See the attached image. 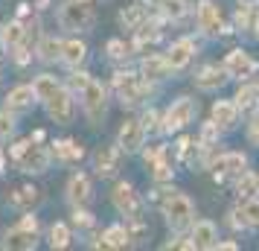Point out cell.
I'll use <instances>...</instances> for the list:
<instances>
[{
    "label": "cell",
    "mask_w": 259,
    "mask_h": 251,
    "mask_svg": "<svg viewBox=\"0 0 259 251\" xmlns=\"http://www.w3.org/2000/svg\"><path fill=\"white\" fill-rule=\"evenodd\" d=\"M38 245V216L26 213L15 228L6 231L3 237V248H15V251H32Z\"/></svg>",
    "instance_id": "obj_7"
},
{
    "label": "cell",
    "mask_w": 259,
    "mask_h": 251,
    "mask_svg": "<svg viewBox=\"0 0 259 251\" xmlns=\"http://www.w3.org/2000/svg\"><path fill=\"white\" fill-rule=\"evenodd\" d=\"M73 225L76 228H94V216L84 207H73Z\"/></svg>",
    "instance_id": "obj_40"
},
{
    "label": "cell",
    "mask_w": 259,
    "mask_h": 251,
    "mask_svg": "<svg viewBox=\"0 0 259 251\" xmlns=\"http://www.w3.org/2000/svg\"><path fill=\"white\" fill-rule=\"evenodd\" d=\"M212 248L219 251H239V242H233V239H215V245Z\"/></svg>",
    "instance_id": "obj_43"
},
{
    "label": "cell",
    "mask_w": 259,
    "mask_h": 251,
    "mask_svg": "<svg viewBox=\"0 0 259 251\" xmlns=\"http://www.w3.org/2000/svg\"><path fill=\"white\" fill-rule=\"evenodd\" d=\"M84 59H88V44H84L82 38H67V41H61V53H59V61L64 67H82Z\"/></svg>",
    "instance_id": "obj_19"
},
{
    "label": "cell",
    "mask_w": 259,
    "mask_h": 251,
    "mask_svg": "<svg viewBox=\"0 0 259 251\" xmlns=\"http://www.w3.org/2000/svg\"><path fill=\"white\" fill-rule=\"evenodd\" d=\"M239 213H242V219H245L247 228H259V196L245 199V204L239 207Z\"/></svg>",
    "instance_id": "obj_34"
},
{
    "label": "cell",
    "mask_w": 259,
    "mask_h": 251,
    "mask_svg": "<svg viewBox=\"0 0 259 251\" xmlns=\"http://www.w3.org/2000/svg\"><path fill=\"white\" fill-rule=\"evenodd\" d=\"M195 111H198V102H195L192 96H178L175 102L169 105V111L160 117V132L163 134L184 132L189 123L195 120Z\"/></svg>",
    "instance_id": "obj_6"
},
{
    "label": "cell",
    "mask_w": 259,
    "mask_h": 251,
    "mask_svg": "<svg viewBox=\"0 0 259 251\" xmlns=\"http://www.w3.org/2000/svg\"><path fill=\"white\" fill-rule=\"evenodd\" d=\"M227 79H230V76L224 73V67H219V64H207V67L195 76V88L204 91V94H212V91H219Z\"/></svg>",
    "instance_id": "obj_22"
},
{
    "label": "cell",
    "mask_w": 259,
    "mask_h": 251,
    "mask_svg": "<svg viewBox=\"0 0 259 251\" xmlns=\"http://www.w3.org/2000/svg\"><path fill=\"white\" fill-rule=\"evenodd\" d=\"M256 193H259V172H256Z\"/></svg>",
    "instance_id": "obj_45"
},
{
    "label": "cell",
    "mask_w": 259,
    "mask_h": 251,
    "mask_svg": "<svg viewBox=\"0 0 259 251\" xmlns=\"http://www.w3.org/2000/svg\"><path fill=\"white\" fill-rule=\"evenodd\" d=\"M215 239H219V228H215V222H210V219H198V222L189 225V245H192V248H198V251L212 248Z\"/></svg>",
    "instance_id": "obj_16"
},
{
    "label": "cell",
    "mask_w": 259,
    "mask_h": 251,
    "mask_svg": "<svg viewBox=\"0 0 259 251\" xmlns=\"http://www.w3.org/2000/svg\"><path fill=\"white\" fill-rule=\"evenodd\" d=\"M105 50H108V56H111V59H125V56H128V50H131V44L119 41V38H111Z\"/></svg>",
    "instance_id": "obj_39"
},
{
    "label": "cell",
    "mask_w": 259,
    "mask_h": 251,
    "mask_svg": "<svg viewBox=\"0 0 259 251\" xmlns=\"http://www.w3.org/2000/svg\"><path fill=\"white\" fill-rule=\"evenodd\" d=\"M195 24H198L201 35H207V38H219V35L233 32V26L224 24L222 9L212 0H198V6H195Z\"/></svg>",
    "instance_id": "obj_8"
},
{
    "label": "cell",
    "mask_w": 259,
    "mask_h": 251,
    "mask_svg": "<svg viewBox=\"0 0 259 251\" xmlns=\"http://www.w3.org/2000/svg\"><path fill=\"white\" fill-rule=\"evenodd\" d=\"M146 79V82H163V79H169L172 76V67H169V61H166V56H157V53H149L146 59L140 61V70H137Z\"/></svg>",
    "instance_id": "obj_15"
},
{
    "label": "cell",
    "mask_w": 259,
    "mask_h": 251,
    "mask_svg": "<svg viewBox=\"0 0 259 251\" xmlns=\"http://www.w3.org/2000/svg\"><path fill=\"white\" fill-rule=\"evenodd\" d=\"M157 9L166 21H184L189 12V3L187 0H157Z\"/></svg>",
    "instance_id": "obj_30"
},
{
    "label": "cell",
    "mask_w": 259,
    "mask_h": 251,
    "mask_svg": "<svg viewBox=\"0 0 259 251\" xmlns=\"http://www.w3.org/2000/svg\"><path fill=\"white\" fill-rule=\"evenodd\" d=\"M222 67H224V73H227L230 79H247V76L256 73L259 64H256V59H253L250 53H245L242 47H236V50H230V53L224 56Z\"/></svg>",
    "instance_id": "obj_11"
},
{
    "label": "cell",
    "mask_w": 259,
    "mask_h": 251,
    "mask_svg": "<svg viewBox=\"0 0 259 251\" xmlns=\"http://www.w3.org/2000/svg\"><path fill=\"white\" fill-rule=\"evenodd\" d=\"M96 21L91 0H64L59 6V26L67 32H84Z\"/></svg>",
    "instance_id": "obj_4"
},
{
    "label": "cell",
    "mask_w": 259,
    "mask_h": 251,
    "mask_svg": "<svg viewBox=\"0 0 259 251\" xmlns=\"http://www.w3.org/2000/svg\"><path fill=\"white\" fill-rule=\"evenodd\" d=\"M233 102H236V108H239V114L256 111V108H259V85H253V82L242 85V88L236 91Z\"/></svg>",
    "instance_id": "obj_27"
},
{
    "label": "cell",
    "mask_w": 259,
    "mask_h": 251,
    "mask_svg": "<svg viewBox=\"0 0 259 251\" xmlns=\"http://www.w3.org/2000/svg\"><path fill=\"white\" fill-rule=\"evenodd\" d=\"M59 53H61V41L59 38H53V35H47L44 41H41V47H38V56L44 61H56L59 59Z\"/></svg>",
    "instance_id": "obj_35"
},
{
    "label": "cell",
    "mask_w": 259,
    "mask_h": 251,
    "mask_svg": "<svg viewBox=\"0 0 259 251\" xmlns=\"http://www.w3.org/2000/svg\"><path fill=\"white\" fill-rule=\"evenodd\" d=\"M119 161H122V149H119L117 144H114V146H102V149L96 152V158H94L96 175H102V178H111V175H117Z\"/></svg>",
    "instance_id": "obj_18"
},
{
    "label": "cell",
    "mask_w": 259,
    "mask_h": 251,
    "mask_svg": "<svg viewBox=\"0 0 259 251\" xmlns=\"http://www.w3.org/2000/svg\"><path fill=\"white\" fill-rule=\"evenodd\" d=\"M9 161L21 172H29V175H41L50 169V161H53V152L47 146H41V140H18V144L9 146Z\"/></svg>",
    "instance_id": "obj_1"
},
{
    "label": "cell",
    "mask_w": 259,
    "mask_h": 251,
    "mask_svg": "<svg viewBox=\"0 0 259 251\" xmlns=\"http://www.w3.org/2000/svg\"><path fill=\"white\" fill-rule=\"evenodd\" d=\"M59 88H61V82L53 76V73H38L35 79H32V91H35V99L41 102V105H44V102H47Z\"/></svg>",
    "instance_id": "obj_28"
},
{
    "label": "cell",
    "mask_w": 259,
    "mask_h": 251,
    "mask_svg": "<svg viewBox=\"0 0 259 251\" xmlns=\"http://www.w3.org/2000/svg\"><path fill=\"white\" fill-rule=\"evenodd\" d=\"M146 18H149V15H146V9H143L140 3H134V6H125V9L119 12V24L134 32V29H137V26H140Z\"/></svg>",
    "instance_id": "obj_31"
},
{
    "label": "cell",
    "mask_w": 259,
    "mask_h": 251,
    "mask_svg": "<svg viewBox=\"0 0 259 251\" xmlns=\"http://www.w3.org/2000/svg\"><path fill=\"white\" fill-rule=\"evenodd\" d=\"M70 239H73L70 225H64V222H56V225L50 228V248H53V251L67 248V245H70Z\"/></svg>",
    "instance_id": "obj_32"
},
{
    "label": "cell",
    "mask_w": 259,
    "mask_h": 251,
    "mask_svg": "<svg viewBox=\"0 0 259 251\" xmlns=\"http://www.w3.org/2000/svg\"><path fill=\"white\" fill-rule=\"evenodd\" d=\"M143 144H146V129H143V123L140 120H125L117 132V146L125 155H137L143 149Z\"/></svg>",
    "instance_id": "obj_13"
},
{
    "label": "cell",
    "mask_w": 259,
    "mask_h": 251,
    "mask_svg": "<svg viewBox=\"0 0 259 251\" xmlns=\"http://www.w3.org/2000/svg\"><path fill=\"white\" fill-rule=\"evenodd\" d=\"M219 134H222V129L210 120V123L201 129V144H219Z\"/></svg>",
    "instance_id": "obj_41"
},
{
    "label": "cell",
    "mask_w": 259,
    "mask_h": 251,
    "mask_svg": "<svg viewBox=\"0 0 259 251\" xmlns=\"http://www.w3.org/2000/svg\"><path fill=\"white\" fill-rule=\"evenodd\" d=\"M94 196V187H91V175L84 172H73L70 181H67V202L73 207H84Z\"/></svg>",
    "instance_id": "obj_17"
},
{
    "label": "cell",
    "mask_w": 259,
    "mask_h": 251,
    "mask_svg": "<svg viewBox=\"0 0 259 251\" xmlns=\"http://www.w3.org/2000/svg\"><path fill=\"white\" fill-rule=\"evenodd\" d=\"M111 202H114L119 216H125V219H140L143 199L137 196V190H134L131 181H117V187L111 190Z\"/></svg>",
    "instance_id": "obj_9"
},
{
    "label": "cell",
    "mask_w": 259,
    "mask_h": 251,
    "mask_svg": "<svg viewBox=\"0 0 259 251\" xmlns=\"http://www.w3.org/2000/svg\"><path fill=\"white\" fill-rule=\"evenodd\" d=\"M12 134H15V117H12V111L6 108V111H0V144L9 140Z\"/></svg>",
    "instance_id": "obj_38"
},
{
    "label": "cell",
    "mask_w": 259,
    "mask_h": 251,
    "mask_svg": "<svg viewBox=\"0 0 259 251\" xmlns=\"http://www.w3.org/2000/svg\"><path fill=\"white\" fill-rule=\"evenodd\" d=\"M24 41H26V29H24V24H21L18 18H15V21H9V24L0 29V44H3V50H6V53H12L15 47H21Z\"/></svg>",
    "instance_id": "obj_25"
},
{
    "label": "cell",
    "mask_w": 259,
    "mask_h": 251,
    "mask_svg": "<svg viewBox=\"0 0 259 251\" xmlns=\"http://www.w3.org/2000/svg\"><path fill=\"white\" fill-rule=\"evenodd\" d=\"M50 152H53V158H56L59 164H79V161L84 158L82 144H76V140H70V137H61V140H56Z\"/></svg>",
    "instance_id": "obj_23"
},
{
    "label": "cell",
    "mask_w": 259,
    "mask_h": 251,
    "mask_svg": "<svg viewBox=\"0 0 259 251\" xmlns=\"http://www.w3.org/2000/svg\"><path fill=\"white\" fill-rule=\"evenodd\" d=\"M253 35L259 38V12H256V21H253Z\"/></svg>",
    "instance_id": "obj_44"
},
{
    "label": "cell",
    "mask_w": 259,
    "mask_h": 251,
    "mask_svg": "<svg viewBox=\"0 0 259 251\" xmlns=\"http://www.w3.org/2000/svg\"><path fill=\"white\" fill-rule=\"evenodd\" d=\"M38 196H41L38 187H32V184H21V187H15V190L9 193V204L18 207V210H26V207H32V204L38 202Z\"/></svg>",
    "instance_id": "obj_29"
},
{
    "label": "cell",
    "mask_w": 259,
    "mask_h": 251,
    "mask_svg": "<svg viewBox=\"0 0 259 251\" xmlns=\"http://www.w3.org/2000/svg\"><path fill=\"white\" fill-rule=\"evenodd\" d=\"M256 12H259V3L253 0H239V6H236L233 12V29H253V21H256Z\"/></svg>",
    "instance_id": "obj_26"
},
{
    "label": "cell",
    "mask_w": 259,
    "mask_h": 251,
    "mask_svg": "<svg viewBox=\"0 0 259 251\" xmlns=\"http://www.w3.org/2000/svg\"><path fill=\"white\" fill-rule=\"evenodd\" d=\"M76 96L82 99V111H84V117H88V123H91V126H99L108 114V88L91 76L88 85H84Z\"/></svg>",
    "instance_id": "obj_5"
},
{
    "label": "cell",
    "mask_w": 259,
    "mask_h": 251,
    "mask_svg": "<svg viewBox=\"0 0 259 251\" xmlns=\"http://www.w3.org/2000/svg\"><path fill=\"white\" fill-rule=\"evenodd\" d=\"M247 140L253 146H259V111L250 117V123H247Z\"/></svg>",
    "instance_id": "obj_42"
},
{
    "label": "cell",
    "mask_w": 259,
    "mask_h": 251,
    "mask_svg": "<svg viewBox=\"0 0 259 251\" xmlns=\"http://www.w3.org/2000/svg\"><path fill=\"white\" fill-rule=\"evenodd\" d=\"M140 123H143V129H146V137H149V134H157V132H160V114H157L154 108H146V111H143Z\"/></svg>",
    "instance_id": "obj_36"
},
{
    "label": "cell",
    "mask_w": 259,
    "mask_h": 251,
    "mask_svg": "<svg viewBox=\"0 0 259 251\" xmlns=\"http://www.w3.org/2000/svg\"><path fill=\"white\" fill-rule=\"evenodd\" d=\"M160 213L166 216V225L172 231H187L192 222H195V204L187 193L181 190H169L160 199Z\"/></svg>",
    "instance_id": "obj_2"
},
{
    "label": "cell",
    "mask_w": 259,
    "mask_h": 251,
    "mask_svg": "<svg viewBox=\"0 0 259 251\" xmlns=\"http://www.w3.org/2000/svg\"><path fill=\"white\" fill-rule=\"evenodd\" d=\"M195 53H198V44H195V38H192V35H184V38H178V41H172V44H169V50H166L163 56H166V61H169L172 73H175V70H184L189 61L195 59Z\"/></svg>",
    "instance_id": "obj_12"
},
{
    "label": "cell",
    "mask_w": 259,
    "mask_h": 251,
    "mask_svg": "<svg viewBox=\"0 0 259 251\" xmlns=\"http://www.w3.org/2000/svg\"><path fill=\"white\" fill-rule=\"evenodd\" d=\"M247 167V158L242 152H219V158L210 164L215 181H224V178H236L242 169Z\"/></svg>",
    "instance_id": "obj_14"
},
{
    "label": "cell",
    "mask_w": 259,
    "mask_h": 251,
    "mask_svg": "<svg viewBox=\"0 0 259 251\" xmlns=\"http://www.w3.org/2000/svg\"><path fill=\"white\" fill-rule=\"evenodd\" d=\"M236 193H239V199H250V196H259L256 193V172H239L236 175Z\"/></svg>",
    "instance_id": "obj_33"
},
{
    "label": "cell",
    "mask_w": 259,
    "mask_h": 251,
    "mask_svg": "<svg viewBox=\"0 0 259 251\" xmlns=\"http://www.w3.org/2000/svg\"><path fill=\"white\" fill-rule=\"evenodd\" d=\"M114 91H117V99L122 105H140L146 96L154 94V85L146 82L140 73L134 70H117L114 73Z\"/></svg>",
    "instance_id": "obj_3"
},
{
    "label": "cell",
    "mask_w": 259,
    "mask_h": 251,
    "mask_svg": "<svg viewBox=\"0 0 259 251\" xmlns=\"http://www.w3.org/2000/svg\"><path fill=\"white\" fill-rule=\"evenodd\" d=\"M35 91H32V85H18L12 88L9 94H6V108L12 111V114H21V111H29V108L35 105Z\"/></svg>",
    "instance_id": "obj_21"
},
{
    "label": "cell",
    "mask_w": 259,
    "mask_h": 251,
    "mask_svg": "<svg viewBox=\"0 0 259 251\" xmlns=\"http://www.w3.org/2000/svg\"><path fill=\"white\" fill-rule=\"evenodd\" d=\"M166 155H169V149H166V146H152V149H146V152H143V161H146V167L152 169V167H157V164H163Z\"/></svg>",
    "instance_id": "obj_37"
},
{
    "label": "cell",
    "mask_w": 259,
    "mask_h": 251,
    "mask_svg": "<svg viewBox=\"0 0 259 251\" xmlns=\"http://www.w3.org/2000/svg\"><path fill=\"white\" fill-rule=\"evenodd\" d=\"M212 123L222 129V132H230L236 129V123H239V108H236L233 99H215L212 102Z\"/></svg>",
    "instance_id": "obj_20"
},
{
    "label": "cell",
    "mask_w": 259,
    "mask_h": 251,
    "mask_svg": "<svg viewBox=\"0 0 259 251\" xmlns=\"http://www.w3.org/2000/svg\"><path fill=\"white\" fill-rule=\"evenodd\" d=\"M44 108H47V117L53 120V123L67 126V123H73V114H76V96H73L70 88L61 85L59 91L44 102Z\"/></svg>",
    "instance_id": "obj_10"
},
{
    "label": "cell",
    "mask_w": 259,
    "mask_h": 251,
    "mask_svg": "<svg viewBox=\"0 0 259 251\" xmlns=\"http://www.w3.org/2000/svg\"><path fill=\"white\" fill-rule=\"evenodd\" d=\"M131 239H128V228L125 225H111L102 231V237H96L94 248H128Z\"/></svg>",
    "instance_id": "obj_24"
}]
</instances>
